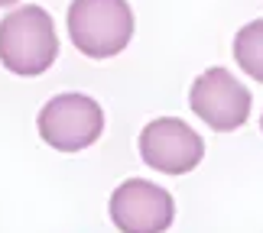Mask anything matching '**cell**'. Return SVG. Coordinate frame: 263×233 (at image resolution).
<instances>
[{
    "instance_id": "7a4b0ae2",
    "label": "cell",
    "mask_w": 263,
    "mask_h": 233,
    "mask_svg": "<svg viewBox=\"0 0 263 233\" xmlns=\"http://www.w3.org/2000/svg\"><path fill=\"white\" fill-rule=\"evenodd\" d=\"M68 36L88 58L120 55L134 39V10L127 0H72Z\"/></svg>"
},
{
    "instance_id": "5b68a950",
    "label": "cell",
    "mask_w": 263,
    "mask_h": 233,
    "mask_svg": "<svg viewBox=\"0 0 263 233\" xmlns=\"http://www.w3.org/2000/svg\"><path fill=\"white\" fill-rule=\"evenodd\" d=\"M173 217V195L146 178H130L110 195V220L120 233H166Z\"/></svg>"
},
{
    "instance_id": "6da1fadb",
    "label": "cell",
    "mask_w": 263,
    "mask_h": 233,
    "mask_svg": "<svg viewBox=\"0 0 263 233\" xmlns=\"http://www.w3.org/2000/svg\"><path fill=\"white\" fill-rule=\"evenodd\" d=\"M59 55L55 23L43 7H16L0 19V65L20 78H36Z\"/></svg>"
},
{
    "instance_id": "8992f818",
    "label": "cell",
    "mask_w": 263,
    "mask_h": 233,
    "mask_svg": "<svg viewBox=\"0 0 263 233\" xmlns=\"http://www.w3.org/2000/svg\"><path fill=\"white\" fill-rule=\"evenodd\" d=\"M140 156L163 175H185L205 159V139L179 117H159L140 133Z\"/></svg>"
},
{
    "instance_id": "3957f363",
    "label": "cell",
    "mask_w": 263,
    "mask_h": 233,
    "mask_svg": "<svg viewBox=\"0 0 263 233\" xmlns=\"http://www.w3.org/2000/svg\"><path fill=\"white\" fill-rule=\"evenodd\" d=\"M39 136L59 153H82L104 133V110L88 94H55L39 110Z\"/></svg>"
},
{
    "instance_id": "277c9868",
    "label": "cell",
    "mask_w": 263,
    "mask_h": 233,
    "mask_svg": "<svg viewBox=\"0 0 263 233\" xmlns=\"http://www.w3.org/2000/svg\"><path fill=\"white\" fill-rule=\"evenodd\" d=\"M189 107L195 110L198 120H205L218 133L244 126L250 117V91L244 81H237L228 68H208L192 81Z\"/></svg>"
},
{
    "instance_id": "ba28073f",
    "label": "cell",
    "mask_w": 263,
    "mask_h": 233,
    "mask_svg": "<svg viewBox=\"0 0 263 233\" xmlns=\"http://www.w3.org/2000/svg\"><path fill=\"white\" fill-rule=\"evenodd\" d=\"M10 4H16V0H0V7H10Z\"/></svg>"
},
{
    "instance_id": "52a82bcc",
    "label": "cell",
    "mask_w": 263,
    "mask_h": 233,
    "mask_svg": "<svg viewBox=\"0 0 263 233\" xmlns=\"http://www.w3.org/2000/svg\"><path fill=\"white\" fill-rule=\"evenodd\" d=\"M234 58L244 72L263 84V19H254L234 36Z\"/></svg>"
},
{
    "instance_id": "9c48e42d",
    "label": "cell",
    "mask_w": 263,
    "mask_h": 233,
    "mask_svg": "<svg viewBox=\"0 0 263 233\" xmlns=\"http://www.w3.org/2000/svg\"><path fill=\"white\" fill-rule=\"evenodd\" d=\"M260 130H263V117H260Z\"/></svg>"
}]
</instances>
